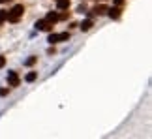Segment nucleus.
<instances>
[{"label": "nucleus", "mask_w": 152, "mask_h": 139, "mask_svg": "<svg viewBox=\"0 0 152 139\" xmlns=\"http://www.w3.org/2000/svg\"><path fill=\"white\" fill-rule=\"evenodd\" d=\"M25 13V8H23V4H17L13 9H11V13H8V21H11V23H17L19 21V17Z\"/></svg>", "instance_id": "f257e3e1"}, {"label": "nucleus", "mask_w": 152, "mask_h": 139, "mask_svg": "<svg viewBox=\"0 0 152 139\" xmlns=\"http://www.w3.org/2000/svg\"><path fill=\"white\" fill-rule=\"evenodd\" d=\"M8 83H9L11 86H17V85H19V75H17L15 72H9V73H8Z\"/></svg>", "instance_id": "f03ea898"}, {"label": "nucleus", "mask_w": 152, "mask_h": 139, "mask_svg": "<svg viewBox=\"0 0 152 139\" xmlns=\"http://www.w3.org/2000/svg\"><path fill=\"white\" fill-rule=\"evenodd\" d=\"M36 28H40V30H49V28H51V23L49 21H38L36 23Z\"/></svg>", "instance_id": "7ed1b4c3"}, {"label": "nucleus", "mask_w": 152, "mask_h": 139, "mask_svg": "<svg viewBox=\"0 0 152 139\" xmlns=\"http://www.w3.org/2000/svg\"><path fill=\"white\" fill-rule=\"evenodd\" d=\"M109 17H111V19H118V17H120V9H118V8H111V9H109Z\"/></svg>", "instance_id": "20e7f679"}, {"label": "nucleus", "mask_w": 152, "mask_h": 139, "mask_svg": "<svg viewBox=\"0 0 152 139\" xmlns=\"http://www.w3.org/2000/svg\"><path fill=\"white\" fill-rule=\"evenodd\" d=\"M105 11H107V8H105V6H96V8L92 9V13H90V15H94V13L102 15V13H105Z\"/></svg>", "instance_id": "39448f33"}, {"label": "nucleus", "mask_w": 152, "mask_h": 139, "mask_svg": "<svg viewBox=\"0 0 152 139\" xmlns=\"http://www.w3.org/2000/svg\"><path fill=\"white\" fill-rule=\"evenodd\" d=\"M58 8H60V9H68V8H70V0H58Z\"/></svg>", "instance_id": "423d86ee"}, {"label": "nucleus", "mask_w": 152, "mask_h": 139, "mask_svg": "<svg viewBox=\"0 0 152 139\" xmlns=\"http://www.w3.org/2000/svg\"><path fill=\"white\" fill-rule=\"evenodd\" d=\"M70 40V32H62V34H58V41H66Z\"/></svg>", "instance_id": "0eeeda50"}, {"label": "nucleus", "mask_w": 152, "mask_h": 139, "mask_svg": "<svg viewBox=\"0 0 152 139\" xmlns=\"http://www.w3.org/2000/svg\"><path fill=\"white\" fill-rule=\"evenodd\" d=\"M90 27H92V21H83V25H81V30H90Z\"/></svg>", "instance_id": "6e6552de"}, {"label": "nucleus", "mask_w": 152, "mask_h": 139, "mask_svg": "<svg viewBox=\"0 0 152 139\" xmlns=\"http://www.w3.org/2000/svg\"><path fill=\"white\" fill-rule=\"evenodd\" d=\"M47 21H49V23H56L58 21V15L56 13H49V15H47Z\"/></svg>", "instance_id": "1a4fd4ad"}, {"label": "nucleus", "mask_w": 152, "mask_h": 139, "mask_svg": "<svg viewBox=\"0 0 152 139\" xmlns=\"http://www.w3.org/2000/svg\"><path fill=\"white\" fill-rule=\"evenodd\" d=\"M36 72H30V73H28V75H27V81H28V83H32V81H36Z\"/></svg>", "instance_id": "9d476101"}, {"label": "nucleus", "mask_w": 152, "mask_h": 139, "mask_svg": "<svg viewBox=\"0 0 152 139\" xmlns=\"http://www.w3.org/2000/svg\"><path fill=\"white\" fill-rule=\"evenodd\" d=\"M6 19H8V11L0 9V23H2V21H6Z\"/></svg>", "instance_id": "9b49d317"}, {"label": "nucleus", "mask_w": 152, "mask_h": 139, "mask_svg": "<svg viewBox=\"0 0 152 139\" xmlns=\"http://www.w3.org/2000/svg\"><path fill=\"white\" fill-rule=\"evenodd\" d=\"M25 64H27V66H32V64H36V57H30V59H28Z\"/></svg>", "instance_id": "f8f14e48"}, {"label": "nucleus", "mask_w": 152, "mask_h": 139, "mask_svg": "<svg viewBox=\"0 0 152 139\" xmlns=\"http://www.w3.org/2000/svg\"><path fill=\"white\" fill-rule=\"evenodd\" d=\"M49 41H51V43L58 41V34H51V36H49Z\"/></svg>", "instance_id": "ddd939ff"}, {"label": "nucleus", "mask_w": 152, "mask_h": 139, "mask_svg": "<svg viewBox=\"0 0 152 139\" xmlns=\"http://www.w3.org/2000/svg\"><path fill=\"white\" fill-rule=\"evenodd\" d=\"M8 94V88H0V96H6Z\"/></svg>", "instance_id": "4468645a"}, {"label": "nucleus", "mask_w": 152, "mask_h": 139, "mask_svg": "<svg viewBox=\"0 0 152 139\" xmlns=\"http://www.w3.org/2000/svg\"><path fill=\"white\" fill-rule=\"evenodd\" d=\"M4 64H6V59H4V57H0V68H4Z\"/></svg>", "instance_id": "2eb2a0df"}, {"label": "nucleus", "mask_w": 152, "mask_h": 139, "mask_svg": "<svg viewBox=\"0 0 152 139\" xmlns=\"http://www.w3.org/2000/svg\"><path fill=\"white\" fill-rule=\"evenodd\" d=\"M115 2H116V4H118V6H120L122 2H124V0H115Z\"/></svg>", "instance_id": "dca6fc26"}, {"label": "nucleus", "mask_w": 152, "mask_h": 139, "mask_svg": "<svg viewBox=\"0 0 152 139\" xmlns=\"http://www.w3.org/2000/svg\"><path fill=\"white\" fill-rule=\"evenodd\" d=\"M2 2H6V0H0V4H2Z\"/></svg>", "instance_id": "f3484780"}]
</instances>
